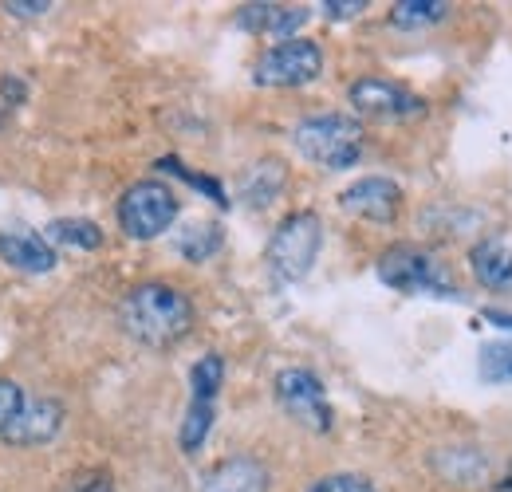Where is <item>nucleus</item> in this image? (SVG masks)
Masks as SVG:
<instances>
[{"mask_svg": "<svg viewBox=\"0 0 512 492\" xmlns=\"http://www.w3.org/2000/svg\"><path fill=\"white\" fill-rule=\"evenodd\" d=\"M296 150L323 170H347L363 154V126L347 115H316L292 130Z\"/></svg>", "mask_w": 512, "mask_h": 492, "instance_id": "obj_3", "label": "nucleus"}, {"mask_svg": "<svg viewBox=\"0 0 512 492\" xmlns=\"http://www.w3.org/2000/svg\"><path fill=\"white\" fill-rule=\"evenodd\" d=\"M339 205H343L351 217L386 225V221H394L398 209H402V189L390 182V178H359V182L347 185V189L339 193Z\"/></svg>", "mask_w": 512, "mask_h": 492, "instance_id": "obj_9", "label": "nucleus"}, {"mask_svg": "<svg viewBox=\"0 0 512 492\" xmlns=\"http://www.w3.org/2000/svg\"><path fill=\"white\" fill-rule=\"evenodd\" d=\"M201 492H268V469L256 457H229L205 473Z\"/></svg>", "mask_w": 512, "mask_h": 492, "instance_id": "obj_13", "label": "nucleus"}, {"mask_svg": "<svg viewBox=\"0 0 512 492\" xmlns=\"http://www.w3.org/2000/svg\"><path fill=\"white\" fill-rule=\"evenodd\" d=\"M308 492H379L367 477H355V473H331L320 477Z\"/></svg>", "mask_w": 512, "mask_h": 492, "instance_id": "obj_21", "label": "nucleus"}, {"mask_svg": "<svg viewBox=\"0 0 512 492\" xmlns=\"http://www.w3.org/2000/svg\"><path fill=\"white\" fill-rule=\"evenodd\" d=\"M272 390H276V402L284 406V414L292 422H300V426H308V430L316 433L331 430V406H327L323 382L312 370H300V367L280 370L276 382H272Z\"/></svg>", "mask_w": 512, "mask_h": 492, "instance_id": "obj_7", "label": "nucleus"}, {"mask_svg": "<svg viewBox=\"0 0 512 492\" xmlns=\"http://www.w3.org/2000/svg\"><path fill=\"white\" fill-rule=\"evenodd\" d=\"M217 248H221V225H197L182 237V256H190V260H205Z\"/></svg>", "mask_w": 512, "mask_h": 492, "instance_id": "obj_20", "label": "nucleus"}, {"mask_svg": "<svg viewBox=\"0 0 512 492\" xmlns=\"http://www.w3.org/2000/svg\"><path fill=\"white\" fill-rule=\"evenodd\" d=\"M446 12V0H402V4L390 8V24H398V28H426V24L446 20Z\"/></svg>", "mask_w": 512, "mask_h": 492, "instance_id": "obj_16", "label": "nucleus"}, {"mask_svg": "<svg viewBox=\"0 0 512 492\" xmlns=\"http://www.w3.org/2000/svg\"><path fill=\"white\" fill-rule=\"evenodd\" d=\"M24 390L16 386V382H8V378H0V433L12 426V418L24 410Z\"/></svg>", "mask_w": 512, "mask_h": 492, "instance_id": "obj_22", "label": "nucleus"}, {"mask_svg": "<svg viewBox=\"0 0 512 492\" xmlns=\"http://www.w3.org/2000/svg\"><path fill=\"white\" fill-rule=\"evenodd\" d=\"M323 245V225L316 213H292L276 225L268 241V272L280 284H296L312 272Z\"/></svg>", "mask_w": 512, "mask_h": 492, "instance_id": "obj_4", "label": "nucleus"}, {"mask_svg": "<svg viewBox=\"0 0 512 492\" xmlns=\"http://www.w3.org/2000/svg\"><path fill=\"white\" fill-rule=\"evenodd\" d=\"M119 319H123V331L134 343L162 351V347H174L190 335L193 304L170 284H138L127 292Z\"/></svg>", "mask_w": 512, "mask_h": 492, "instance_id": "obj_1", "label": "nucleus"}, {"mask_svg": "<svg viewBox=\"0 0 512 492\" xmlns=\"http://www.w3.org/2000/svg\"><path fill=\"white\" fill-rule=\"evenodd\" d=\"M178 217V197L162 182H134L119 201V225L134 241L162 237Z\"/></svg>", "mask_w": 512, "mask_h": 492, "instance_id": "obj_5", "label": "nucleus"}, {"mask_svg": "<svg viewBox=\"0 0 512 492\" xmlns=\"http://www.w3.org/2000/svg\"><path fill=\"white\" fill-rule=\"evenodd\" d=\"M481 378L485 382H512V339L481 347Z\"/></svg>", "mask_w": 512, "mask_h": 492, "instance_id": "obj_19", "label": "nucleus"}, {"mask_svg": "<svg viewBox=\"0 0 512 492\" xmlns=\"http://www.w3.org/2000/svg\"><path fill=\"white\" fill-rule=\"evenodd\" d=\"M323 71V52L316 40H280L272 44L253 67V79L260 87H304Z\"/></svg>", "mask_w": 512, "mask_h": 492, "instance_id": "obj_6", "label": "nucleus"}, {"mask_svg": "<svg viewBox=\"0 0 512 492\" xmlns=\"http://www.w3.org/2000/svg\"><path fill=\"white\" fill-rule=\"evenodd\" d=\"M379 280L402 296H442L453 300L457 284L446 272V264L418 245H394L379 256Z\"/></svg>", "mask_w": 512, "mask_h": 492, "instance_id": "obj_2", "label": "nucleus"}, {"mask_svg": "<svg viewBox=\"0 0 512 492\" xmlns=\"http://www.w3.org/2000/svg\"><path fill=\"white\" fill-rule=\"evenodd\" d=\"M351 107H359L371 119H406V115H422V99L410 95L406 87L379 79V75H363L351 83Z\"/></svg>", "mask_w": 512, "mask_h": 492, "instance_id": "obj_8", "label": "nucleus"}, {"mask_svg": "<svg viewBox=\"0 0 512 492\" xmlns=\"http://www.w3.org/2000/svg\"><path fill=\"white\" fill-rule=\"evenodd\" d=\"M52 4L48 0H4V12L12 16H44Z\"/></svg>", "mask_w": 512, "mask_h": 492, "instance_id": "obj_25", "label": "nucleus"}, {"mask_svg": "<svg viewBox=\"0 0 512 492\" xmlns=\"http://www.w3.org/2000/svg\"><path fill=\"white\" fill-rule=\"evenodd\" d=\"M209 426H213V402L190 398V410H186V422H182V449L197 453L209 437Z\"/></svg>", "mask_w": 512, "mask_h": 492, "instance_id": "obj_17", "label": "nucleus"}, {"mask_svg": "<svg viewBox=\"0 0 512 492\" xmlns=\"http://www.w3.org/2000/svg\"><path fill=\"white\" fill-rule=\"evenodd\" d=\"M0 260L12 264L16 272L40 276V272L56 268V248L48 245L44 237L28 233V229H8V233H0Z\"/></svg>", "mask_w": 512, "mask_h": 492, "instance_id": "obj_12", "label": "nucleus"}, {"mask_svg": "<svg viewBox=\"0 0 512 492\" xmlns=\"http://www.w3.org/2000/svg\"><path fill=\"white\" fill-rule=\"evenodd\" d=\"M485 319H493V323H509V327H512V315H505V311L489 308V311H485Z\"/></svg>", "mask_w": 512, "mask_h": 492, "instance_id": "obj_26", "label": "nucleus"}, {"mask_svg": "<svg viewBox=\"0 0 512 492\" xmlns=\"http://www.w3.org/2000/svg\"><path fill=\"white\" fill-rule=\"evenodd\" d=\"M48 245H67V248H99L103 245V229L95 221L83 217H60L48 225Z\"/></svg>", "mask_w": 512, "mask_h": 492, "instance_id": "obj_15", "label": "nucleus"}, {"mask_svg": "<svg viewBox=\"0 0 512 492\" xmlns=\"http://www.w3.org/2000/svg\"><path fill=\"white\" fill-rule=\"evenodd\" d=\"M60 426H64V406L52 398H36V402H24V410L12 418V426L0 437L8 445H44L60 433Z\"/></svg>", "mask_w": 512, "mask_h": 492, "instance_id": "obj_10", "label": "nucleus"}, {"mask_svg": "<svg viewBox=\"0 0 512 492\" xmlns=\"http://www.w3.org/2000/svg\"><path fill=\"white\" fill-rule=\"evenodd\" d=\"M501 489H509V492H512V469H509V477H505V485H501Z\"/></svg>", "mask_w": 512, "mask_h": 492, "instance_id": "obj_27", "label": "nucleus"}, {"mask_svg": "<svg viewBox=\"0 0 512 492\" xmlns=\"http://www.w3.org/2000/svg\"><path fill=\"white\" fill-rule=\"evenodd\" d=\"M221 378H225V363L221 355H205L197 367L190 370V386L193 398H205V402H217V390H221Z\"/></svg>", "mask_w": 512, "mask_h": 492, "instance_id": "obj_18", "label": "nucleus"}, {"mask_svg": "<svg viewBox=\"0 0 512 492\" xmlns=\"http://www.w3.org/2000/svg\"><path fill=\"white\" fill-rule=\"evenodd\" d=\"M367 8V0H327L323 4V12L331 16V20H351V16H359Z\"/></svg>", "mask_w": 512, "mask_h": 492, "instance_id": "obj_24", "label": "nucleus"}, {"mask_svg": "<svg viewBox=\"0 0 512 492\" xmlns=\"http://www.w3.org/2000/svg\"><path fill=\"white\" fill-rule=\"evenodd\" d=\"M469 268H473L481 288L501 292V288L512 284V248L505 241H497V237H485L469 252Z\"/></svg>", "mask_w": 512, "mask_h": 492, "instance_id": "obj_14", "label": "nucleus"}, {"mask_svg": "<svg viewBox=\"0 0 512 492\" xmlns=\"http://www.w3.org/2000/svg\"><path fill=\"white\" fill-rule=\"evenodd\" d=\"M64 492H115V481H111V473H103V469H83V473H75V477L67 481Z\"/></svg>", "mask_w": 512, "mask_h": 492, "instance_id": "obj_23", "label": "nucleus"}, {"mask_svg": "<svg viewBox=\"0 0 512 492\" xmlns=\"http://www.w3.org/2000/svg\"><path fill=\"white\" fill-rule=\"evenodd\" d=\"M237 24L253 36L296 40V28L308 24V8H300V4H245V8H237Z\"/></svg>", "mask_w": 512, "mask_h": 492, "instance_id": "obj_11", "label": "nucleus"}]
</instances>
